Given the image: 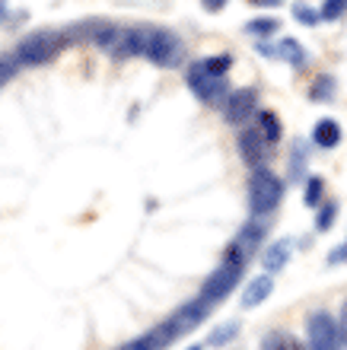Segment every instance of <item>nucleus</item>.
I'll use <instances>...</instances> for the list:
<instances>
[{"label": "nucleus", "mask_w": 347, "mask_h": 350, "mask_svg": "<svg viewBox=\"0 0 347 350\" xmlns=\"http://www.w3.org/2000/svg\"><path fill=\"white\" fill-rule=\"evenodd\" d=\"M246 32H252V36H271V32H277V19L274 16L252 19V23L246 26Z\"/></svg>", "instance_id": "obj_25"}, {"label": "nucleus", "mask_w": 347, "mask_h": 350, "mask_svg": "<svg viewBox=\"0 0 347 350\" xmlns=\"http://www.w3.org/2000/svg\"><path fill=\"white\" fill-rule=\"evenodd\" d=\"M312 144L322 150H335L341 144V124L335 118H322L316 128H312Z\"/></svg>", "instance_id": "obj_13"}, {"label": "nucleus", "mask_w": 347, "mask_h": 350, "mask_svg": "<svg viewBox=\"0 0 347 350\" xmlns=\"http://www.w3.org/2000/svg\"><path fill=\"white\" fill-rule=\"evenodd\" d=\"M283 201V182L268 169H255V175L248 178V207L255 217H265Z\"/></svg>", "instance_id": "obj_4"}, {"label": "nucleus", "mask_w": 347, "mask_h": 350, "mask_svg": "<svg viewBox=\"0 0 347 350\" xmlns=\"http://www.w3.org/2000/svg\"><path fill=\"white\" fill-rule=\"evenodd\" d=\"M277 57L287 61V64H293V67L306 64V51H303V45L296 42V38H283L281 45H277Z\"/></svg>", "instance_id": "obj_17"}, {"label": "nucleus", "mask_w": 347, "mask_h": 350, "mask_svg": "<svg viewBox=\"0 0 347 350\" xmlns=\"http://www.w3.org/2000/svg\"><path fill=\"white\" fill-rule=\"evenodd\" d=\"M338 322H341V332H344V338H347V303L341 306V319H338Z\"/></svg>", "instance_id": "obj_29"}, {"label": "nucleus", "mask_w": 347, "mask_h": 350, "mask_svg": "<svg viewBox=\"0 0 347 350\" xmlns=\"http://www.w3.org/2000/svg\"><path fill=\"white\" fill-rule=\"evenodd\" d=\"M188 350H204V344H194V347H188Z\"/></svg>", "instance_id": "obj_31"}, {"label": "nucleus", "mask_w": 347, "mask_h": 350, "mask_svg": "<svg viewBox=\"0 0 347 350\" xmlns=\"http://www.w3.org/2000/svg\"><path fill=\"white\" fill-rule=\"evenodd\" d=\"M239 157L246 159L252 169H265L268 157H271V144L258 128H246L239 134Z\"/></svg>", "instance_id": "obj_9"}, {"label": "nucleus", "mask_w": 347, "mask_h": 350, "mask_svg": "<svg viewBox=\"0 0 347 350\" xmlns=\"http://www.w3.org/2000/svg\"><path fill=\"white\" fill-rule=\"evenodd\" d=\"M293 16H296V23H303V26H319L322 23V13L316 7H309V3H293Z\"/></svg>", "instance_id": "obj_19"}, {"label": "nucleus", "mask_w": 347, "mask_h": 350, "mask_svg": "<svg viewBox=\"0 0 347 350\" xmlns=\"http://www.w3.org/2000/svg\"><path fill=\"white\" fill-rule=\"evenodd\" d=\"M67 45V32H57V29H38V32H29L26 38H19L16 45V64L23 67H42L48 61H55L61 55V48Z\"/></svg>", "instance_id": "obj_3"}, {"label": "nucleus", "mask_w": 347, "mask_h": 350, "mask_svg": "<svg viewBox=\"0 0 347 350\" xmlns=\"http://www.w3.org/2000/svg\"><path fill=\"white\" fill-rule=\"evenodd\" d=\"M341 261H347V245H341V249H335L329 255V265H341Z\"/></svg>", "instance_id": "obj_28"}, {"label": "nucleus", "mask_w": 347, "mask_h": 350, "mask_svg": "<svg viewBox=\"0 0 347 350\" xmlns=\"http://www.w3.org/2000/svg\"><path fill=\"white\" fill-rule=\"evenodd\" d=\"M271 290H274V277L258 274L255 280L246 286V293H242V306H246V309H255V306H261L268 296H271Z\"/></svg>", "instance_id": "obj_11"}, {"label": "nucleus", "mask_w": 347, "mask_h": 350, "mask_svg": "<svg viewBox=\"0 0 347 350\" xmlns=\"http://www.w3.org/2000/svg\"><path fill=\"white\" fill-rule=\"evenodd\" d=\"M201 7L207 10V13H220V10L227 7V0H201Z\"/></svg>", "instance_id": "obj_27"}, {"label": "nucleus", "mask_w": 347, "mask_h": 350, "mask_svg": "<svg viewBox=\"0 0 347 350\" xmlns=\"http://www.w3.org/2000/svg\"><path fill=\"white\" fill-rule=\"evenodd\" d=\"M236 332H239V325L236 322H229V325H220V332H214L207 338V344L204 347H220V344H227L229 338H236Z\"/></svg>", "instance_id": "obj_24"}, {"label": "nucleus", "mask_w": 347, "mask_h": 350, "mask_svg": "<svg viewBox=\"0 0 347 350\" xmlns=\"http://www.w3.org/2000/svg\"><path fill=\"white\" fill-rule=\"evenodd\" d=\"M265 232H268V226L265 223H258V220H252V223H246V226H242V232H239L236 239V245L242 252H246L248 258H252V255H255L258 252V245H261V242H265Z\"/></svg>", "instance_id": "obj_12"}, {"label": "nucleus", "mask_w": 347, "mask_h": 350, "mask_svg": "<svg viewBox=\"0 0 347 350\" xmlns=\"http://www.w3.org/2000/svg\"><path fill=\"white\" fill-rule=\"evenodd\" d=\"M287 261H290V239H281V242H274V245H268V249L261 252V265H265V271H281Z\"/></svg>", "instance_id": "obj_14"}, {"label": "nucleus", "mask_w": 347, "mask_h": 350, "mask_svg": "<svg viewBox=\"0 0 347 350\" xmlns=\"http://www.w3.org/2000/svg\"><path fill=\"white\" fill-rule=\"evenodd\" d=\"M306 332H309V350H341L347 341L341 332V322L325 309L306 319Z\"/></svg>", "instance_id": "obj_6"}, {"label": "nucleus", "mask_w": 347, "mask_h": 350, "mask_svg": "<svg viewBox=\"0 0 347 350\" xmlns=\"http://www.w3.org/2000/svg\"><path fill=\"white\" fill-rule=\"evenodd\" d=\"M258 115V92L252 86H242V90H233L229 99L223 102V118L229 124H248V121Z\"/></svg>", "instance_id": "obj_8"}, {"label": "nucleus", "mask_w": 347, "mask_h": 350, "mask_svg": "<svg viewBox=\"0 0 347 350\" xmlns=\"http://www.w3.org/2000/svg\"><path fill=\"white\" fill-rule=\"evenodd\" d=\"M144 55L156 67H179L185 55V45H182V38L175 36V32H169V29H146Z\"/></svg>", "instance_id": "obj_5"}, {"label": "nucleus", "mask_w": 347, "mask_h": 350, "mask_svg": "<svg viewBox=\"0 0 347 350\" xmlns=\"http://www.w3.org/2000/svg\"><path fill=\"white\" fill-rule=\"evenodd\" d=\"M265 350H306L293 334H283V332H274L265 338Z\"/></svg>", "instance_id": "obj_18"}, {"label": "nucleus", "mask_w": 347, "mask_h": 350, "mask_svg": "<svg viewBox=\"0 0 347 350\" xmlns=\"http://www.w3.org/2000/svg\"><path fill=\"white\" fill-rule=\"evenodd\" d=\"M335 217H338V204H335V201H329V204H322V211H319V217H316V230H319V232L331 230V223H335Z\"/></svg>", "instance_id": "obj_23"}, {"label": "nucleus", "mask_w": 347, "mask_h": 350, "mask_svg": "<svg viewBox=\"0 0 347 350\" xmlns=\"http://www.w3.org/2000/svg\"><path fill=\"white\" fill-rule=\"evenodd\" d=\"M248 3H258V7H277L283 0H248Z\"/></svg>", "instance_id": "obj_30"}, {"label": "nucleus", "mask_w": 347, "mask_h": 350, "mask_svg": "<svg viewBox=\"0 0 347 350\" xmlns=\"http://www.w3.org/2000/svg\"><path fill=\"white\" fill-rule=\"evenodd\" d=\"M188 90L198 96L201 102H207V105H223V102L229 99V83L227 77H214L207 74L201 64H192L188 67Z\"/></svg>", "instance_id": "obj_7"}, {"label": "nucleus", "mask_w": 347, "mask_h": 350, "mask_svg": "<svg viewBox=\"0 0 347 350\" xmlns=\"http://www.w3.org/2000/svg\"><path fill=\"white\" fill-rule=\"evenodd\" d=\"M246 265H248V255L239 249L236 242H229L227 255H223V265H220L217 271L204 280L201 296H198V299H204L207 306H214V303H220L223 296H229L233 290H236V284H239V277H242V271H246Z\"/></svg>", "instance_id": "obj_2"}, {"label": "nucleus", "mask_w": 347, "mask_h": 350, "mask_svg": "<svg viewBox=\"0 0 347 350\" xmlns=\"http://www.w3.org/2000/svg\"><path fill=\"white\" fill-rule=\"evenodd\" d=\"M319 13H322V23H338L347 13V0H325Z\"/></svg>", "instance_id": "obj_21"}, {"label": "nucleus", "mask_w": 347, "mask_h": 350, "mask_svg": "<svg viewBox=\"0 0 347 350\" xmlns=\"http://www.w3.org/2000/svg\"><path fill=\"white\" fill-rule=\"evenodd\" d=\"M13 74H16V57H0V86L10 83Z\"/></svg>", "instance_id": "obj_26"}, {"label": "nucleus", "mask_w": 347, "mask_h": 350, "mask_svg": "<svg viewBox=\"0 0 347 350\" xmlns=\"http://www.w3.org/2000/svg\"><path fill=\"white\" fill-rule=\"evenodd\" d=\"M258 131L265 134V140L274 147L277 140L283 137V128H281V118H277L274 111H258Z\"/></svg>", "instance_id": "obj_15"}, {"label": "nucleus", "mask_w": 347, "mask_h": 350, "mask_svg": "<svg viewBox=\"0 0 347 350\" xmlns=\"http://www.w3.org/2000/svg\"><path fill=\"white\" fill-rule=\"evenodd\" d=\"M146 48V29H118V38L112 45L115 57H138Z\"/></svg>", "instance_id": "obj_10"}, {"label": "nucleus", "mask_w": 347, "mask_h": 350, "mask_svg": "<svg viewBox=\"0 0 347 350\" xmlns=\"http://www.w3.org/2000/svg\"><path fill=\"white\" fill-rule=\"evenodd\" d=\"M335 77H329V74H319L316 80L309 83V99L312 102H331L335 99Z\"/></svg>", "instance_id": "obj_16"}, {"label": "nucleus", "mask_w": 347, "mask_h": 350, "mask_svg": "<svg viewBox=\"0 0 347 350\" xmlns=\"http://www.w3.org/2000/svg\"><path fill=\"white\" fill-rule=\"evenodd\" d=\"M207 312H210V306L204 303V299H192V303H185L179 312L169 315L166 322H159L156 328H150L146 334H140L138 341L125 344V347H118V350H166L179 334L194 332V328L207 319Z\"/></svg>", "instance_id": "obj_1"}, {"label": "nucleus", "mask_w": 347, "mask_h": 350, "mask_svg": "<svg viewBox=\"0 0 347 350\" xmlns=\"http://www.w3.org/2000/svg\"><path fill=\"white\" fill-rule=\"evenodd\" d=\"M198 64L207 70V74H214V77H223L233 67V55H217V57H204V61H198Z\"/></svg>", "instance_id": "obj_20"}, {"label": "nucleus", "mask_w": 347, "mask_h": 350, "mask_svg": "<svg viewBox=\"0 0 347 350\" xmlns=\"http://www.w3.org/2000/svg\"><path fill=\"white\" fill-rule=\"evenodd\" d=\"M322 194H325V182L319 175H309V182H306V207H319Z\"/></svg>", "instance_id": "obj_22"}]
</instances>
